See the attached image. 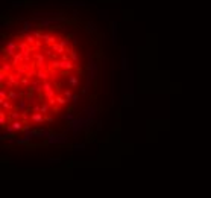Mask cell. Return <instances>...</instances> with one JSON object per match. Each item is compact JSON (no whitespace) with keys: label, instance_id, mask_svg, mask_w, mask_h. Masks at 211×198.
I'll return each instance as SVG.
<instances>
[{"label":"cell","instance_id":"cell-1","mask_svg":"<svg viewBox=\"0 0 211 198\" xmlns=\"http://www.w3.org/2000/svg\"><path fill=\"white\" fill-rule=\"evenodd\" d=\"M88 122H90V119L87 117V116H79V117H76L73 122H70V125H69V128H70V131H72V134L76 137L82 129L84 128H87V125H88Z\"/></svg>","mask_w":211,"mask_h":198},{"label":"cell","instance_id":"cell-2","mask_svg":"<svg viewBox=\"0 0 211 198\" xmlns=\"http://www.w3.org/2000/svg\"><path fill=\"white\" fill-rule=\"evenodd\" d=\"M18 50H20V49H18V44H17L15 41H12V40L6 43L5 47H2L3 55H6V57H14Z\"/></svg>","mask_w":211,"mask_h":198},{"label":"cell","instance_id":"cell-3","mask_svg":"<svg viewBox=\"0 0 211 198\" xmlns=\"http://www.w3.org/2000/svg\"><path fill=\"white\" fill-rule=\"evenodd\" d=\"M49 145H61V143H69V137L64 134H52L47 139Z\"/></svg>","mask_w":211,"mask_h":198},{"label":"cell","instance_id":"cell-4","mask_svg":"<svg viewBox=\"0 0 211 198\" xmlns=\"http://www.w3.org/2000/svg\"><path fill=\"white\" fill-rule=\"evenodd\" d=\"M14 67H20L21 64H25V57H23V52H17L15 55L12 57V63Z\"/></svg>","mask_w":211,"mask_h":198},{"label":"cell","instance_id":"cell-5","mask_svg":"<svg viewBox=\"0 0 211 198\" xmlns=\"http://www.w3.org/2000/svg\"><path fill=\"white\" fill-rule=\"evenodd\" d=\"M17 104H18V105H17V108L20 110V113L27 111V107H31V104H29V99H27V98H21Z\"/></svg>","mask_w":211,"mask_h":198},{"label":"cell","instance_id":"cell-6","mask_svg":"<svg viewBox=\"0 0 211 198\" xmlns=\"http://www.w3.org/2000/svg\"><path fill=\"white\" fill-rule=\"evenodd\" d=\"M31 120L34 124H43V122H46V116H44L43 113H32L31 114Z\"/></svg>","mask_w":211,"mask_h":198},{"label":"cell","instance_id":"cell-7","mask_svg":"<svg viewBox=\"0 0 211 198\" xmlns=\"http://www.w3.org/2000/svg\"><path fill=\"white\" fill-rule=\"evenodd\" d=\"M67 82H69V87H70V88H76V87L79 86V76L70 75L69 78H67Z\"/></svg>","mask_w":211,"mask_h":198},{"label":"cell","instance_id":"cell-8","mask_svg":"<svg viewBox=\"0 0 211 198\" xmlns=\"http://www.w3.org/2000/svg\"><path fill=\"white\" fill-rule=\"evenodd\" d=\"M29 90H32L34 93H41V91H43V82L41 81H32Z\"/></svg>","mask_w":211,"mask_h":198},{"label":"cell","instance_id":"cell-9","mask_svg":"<svg viewBox=\"0 0 211 198\" xmlns=\"http://www.w3.org/2000/svg\"><path fill=\"white\" fill-rule=\"evenodd\" d=\"M8 99H9L11 102H18L20 99H21V93H20V91H17V90H12V91H9Z\"/></svg>","mask_w":211,"mask_h":198},{"label":"cell","instance_id":"cell-10","mask_svg":"<svg viewBox=\"0 0 211 198\" xmlns=\"http://www.w3.org/2000/svg\"><path fill=\"white\" fill-rule=\"evenodd\" d=\"M0 105H2V110H8V111L14 110L12 102L9 101V99H0Z\"/></svg>","mask_w":211,"mask_h":198},{"label":"cell","instance_id":"cell-11","mask_svg":"<svg viewBox=\"0 0 211 198\" xmlns=\"http://www.w3.org/2000/svg\"><path fill=\"white\" fill-rule=\"evenodd\" d=\"M96 113H97V108H96V107H88V108L85 110V116H87L90 120H94Z\"/></svg>","mask_w":211,"mask_h":198},{"label":"cell","instance_id":"cell-12","mask_svg":"<svg viewBox=\"0 0 211 198\" xmlns=\"http://www.w3.org/2000/svg\"><path fill=\"white\" fill-rule=\"evenodd\" d=\"M74 69V64L72 59H67V61H61V70H72Z\"/></svg>","mask_w":211,"mask_h":198},{"label":"cell","instance_id":"cell-13","mask_svg":"<svg viewBox=\"0 0 211 198\" xmlns=\"http://www.w3.org/2000/svg\"><path fill=\"white\" fill-rule=\"evenodd\" d=\"M125 47L122 49V72L123 75H126V70H128V59H126V55H125Z\"/></svg>","mask_w":211,"mask_h":198},{"label":"cell","instance_id":"cell-14","mask_svg":"<svg viewBox=\"0 0 211 198\" xmlns=\"http://www.w3.org/2000/svg\"><path fill=\"white\" fill-rule=\"evenodd\" d=\"M11 125H12L14 129H15V131L18 133V131H23V128H25V122H23V120H14Z\"/></svg>","mask_w":211,"mask_h":198},{"label":"cell","instance_id":"cell-15","mask_svg":"<svg viewBox=\"0 0 211 198\" xmlns=\"http://www.w3.org/2000/svg\"><path fill=\"white\" fill-rule=\"evenodd\" d=\"M53 134L52 131H49V129H38V139H49V137Z\"/></svg>","mask_w":211,"mask_h":198},{"label":"cell","instance_id":"cell-16","mask_svg":"<svg viewBox=\"0 0 211 198\" xmlns=\"http://www.w3.org/2000/svg\"><path fill=\"white\" fill-rule=\"evenodd\" d=\"M76 117H78V116H76V113H74V111H69L67 114H62V119H64V120H67L69 124H70V122H73Z\"/></svg>","mask_w":211,"mask_h":198},{"label":"cell","instance_id":"cell-17","mask_svg":"<svg viewBox=\"0 0 211 198\" xmlns=\"http://www.w3.org/2000/svg\"><path fill=\"white\" fill-rule=\"evenodd\" d=\"M32 28H34V23H31V21H25V23H23V29H21V32H20V34L25 37L27 30H31Z\"/></svg>","mask_w":211,"mask_h":198},{"label":"cell","instance_id":"cell-18","mask_svg":"<svg viewBox=\"0 0 211 198\" xmlns=\"http://www.w3.org/2000/svg\"><path fill=\"white\" fill-rule=\"evenodd\" d=\"M111 28H112V44H117V23L112 21L111 23Z\"/></svg>","mask_w":211,"mask_h":198},{"label":"cell","instance_id":"cell-19","mask_svg":"<svg viewBox=\"0 0 211 198\" xmlns=\"http://www.w3.org/2000/svg\"><path fill=\"white\" fill-rule=\"evenodd\" d=\"M47 78H49V75L44 72V70H38V72H36V79H38V81L47 82Z\"/></svg>","mask_w":211,"mask_h":198},{"label":"cell","instance_id":"cell-20","mask_svg":"<svg viewBox=\"0 0 211 198\" xmlns=\"http://www.w3.org/2000/svg\"><path fill=\"white\" fill-rule=\"evenodd\" d=\"M25 40H26V43H27L29 46H34V44L36 43V38L34 37L32 32H31V34H26V35H25Z\"/></svg>","mask_w":211,"mask_h":198},{"label":"cell","instance_id":"cell-21","mask_svg":"<svg viewBox=\"0 0 211 198\" xmlns=\"http://www.w3.org/2000/svg\"><path fill=\"white\" fill-rule=\"evenodd\" d=\"M43 40H44V43H46V44H53L56 38H55L53 35H50V34H44V35H43Z\"/></svg>","mask_w":211,"mask_h":198},{"label":"cell","instance_id":"cell-22","mask_svg":"<svg viewBox=\"0 0 211 198\" xmlns=\"http://www.w3.org/2000/svg\"><path fill=\"white\" fill-rule=\"evenodd\" d=\"M50 110H52V107H50L49 102H43V104H41V113L44 114V116H46V114H49Z\"/></svg>","mask_w":211,"mask_h":198},{"label":"cell","instance_id":"cell-23","mask_svg":"<svg viewBox=\"0 0 211 198\" xmlns=\"http://www.w3.org/2000/svg\"><path fill=\"white\" fill-rule=\"evenodd\" d=\"M12 64H8V63H5V61H2V72H5V73H11V70H12Z\"/></svg>","mask_w":211,"mask_h":198},{"label":"cell","instance_id":"cell-24","mask_svg":"<svg viewBox=\"0 0 211 198\" xmlns=\"http://www.w3.org/2000/svg\"><path fill=\"white\" fill-rule=\"evenodd\" d=\"M9 117L12 119V122H14V120H21V113L12 110V111H9Z\"/></svg>","mask_w":211,"mask_h":198},{"label":"cell","instance_id":"cell-25","mask_svg":"<svg viewBox=\"0 0 211 198\" xmlns=\"http://www.w3.org/2000/svg\"><path fill=\"white\" fill-rule=\"evenodd\" d=\"M6 125H8V124H6V113H5V110H2V111H0V127L5 128Z\"/></svg>","mask_w":211,"mask_h":198},{"label":"cell","instance_id":"cell-26","mask_svg":"<svg viewBox=\"0 0 211 198\" xmlns=\"http://www.w3.org/2000/svg\"><path fill=\"white\" fill-rule=\"evenodd\" d=\"M69 102H70V101H69V99H65L64 96H56V104H58L59 107H62V105H67Z\"/></svg>","mask_w":211,"mask_h":198},{"label":"cell","instance_id":"cell-27","mask_svg":"<svg viewBox=\"0 0 211 198\" xmlns=\"http://www.w3.org/2000/svg\"><path fill=\"white\" fill-rule=\"evenodd\" d=\"M29 47H31V46H29L26 41L18 43V49H20V52H26V50H29Z\"/></svg>","mask_w":211,"mask_h":198},{"label":"cell","instance_id":"cell-28","mask_svg":"<svg viewBox=\"0 0 211 198\" xmlns=\"http://www.w3.org/2000/svg\"><path fill=\"white\" fill-rule=\"evenodd\" d=\"M69 55L72 57V61H73V63H76V61L79 59V55H78V52L74 50V49H72V50L69 52Z\"/></svg>","mask_w":211,"mask_h":198},{"label":"cell","instance_id":"cell-29","mask_svg":"<svg viewBox=\"0 0 211 198\" xmlns=\"http://www.w3.org/2000/svg\"><path fill=\"white\" fill-rule=\"evenodd\" d=\"M53 90V87H52L50 82H43V93H47V91Z\"/></svg>","mask_w":211,"mask_h":198},{"label":"cell","instance_id":"cell-30","mask_svg":"<svg viewBox=\"0 0 211 198\" xmlns=\"http://www.w3.org/2000/svg\"><path fill=\"white\" fill-rule=\"evenodd\" d=\"M21 120H23L25 124H27V122L31 120V114H29V111H23V113H21Z\"/></svg>","mask_w":211,"mask_h":198},{"label":"cell","instance_id":"cell-31","mask_svg":"<svg viewBox=\"0 0 211 198\" xmlns=\"http://www.w3.org/2000/svg\"><path fill=\"white\" fill-rule=\"evenodd\" d=\"M62 96L65 98V99H69V101H72V98H73V93H72V90H64V93H62Z\"/></svg>","mask_w":211,"mask_h":198},{"label":"cell","instance_id":"cell-32","mask_svg":"<svg viewBox=\"0 0 211 198\" xmlns=\"http://www.w3.org/2000/svg\"><path fill=\"white\" fill-rule=\"evenodd\" d=\"M44 98H46L47 101H49V99L56 98V96H55V90H50V91H47V93H44Z\"/></svg>","mask_w":211,"mask_h":198},{"label":"cell","instance_id":"cell-33","mask_svg":"<svg viewBox=\"0 0 211 198\" xmlns=\"http://www.w3.org/2000/svg\"><path fill=\"white\" fill-rule=\"evenodd\" d=\"M36 72H38V70H35V69L32 67V69H29V70H27V75H26V76H27L29 79H31L32 76H36Z\"/></svg>","mask_w":211,"mask_h":198},{"label":"cell","instance_id":"cell-34","mask_svg":"<svg viewBox=\"0 0 211 198\" xmlns=\"http://www.w3.org/2000/svg\"><path fill=\"white\" fill-rule=\"evenodd\" d=\"M5 131H6V133H9L11 136H14V133H15V129H14V127L9 124V125H6V127H5Z\"/></svg>","mask_w":211,"mask_h":198},{"label":"cell","instance_id":"cell-35","mask_svg":"<svg viewBox=\"0 0 211 198\" xmlns=\"http://www.w3.org/2000/svg\"><path fill=\"white\" fill-rule=\"evenodd\" d=\"M50 67L52 69H61V61L53 59V61H52V64H50Z\"/></svg>","mask_w":211,"mask_h":198},{"label":"cell","instance_id":"cell-36","mask_svg":"<svg viewBox=\"0 0 211 198\" xmlns=\"http://www.w3.org/2000/svg\"><path fill=\"white\" fill-rule=\"evenodd\" d=\"M99 14H100V18H103V20H108L109 18V12L107 11V9H105V11H99Z\"/></svg>","mask_w":211,"mask_h":198},{"label":"cell","instance_id":"cell-37","mask_svg":"<svg viewBox=\"0 0 211 198\" xmlns=\"http://www.w3.org/2000/svg\"><path fill=\"white\" fill-rule=\"evenodd\" d=\"M74 149L76 151H84L85 149V143H76L74 145Z\"/></svg>","mask_w":211,"mask_h":198},{"label":"cell","instance_id":"cell-38","mask_svg":"<svg viewBox=\"0 0 211 198\" xmlns=\"http://www.w3.org/2000/svg\"><path fill=\"white\" fill-rule=\"evenodd\" d=\"M8 95L9 93L5 91V87H2V90H0V99H8Z\"/></svg>","mask_w":211,"mask_h":198},{"label":"cell","instance_id":"cell-39","mask_svg":"<svg viewBox=\"0 0 211 198\" xmlns=\"http://www.w3.org/2000/svg\"><path fill=\"white\" fill-rule=\"evenodd\" d=\"M79 99H81V96L79 95H73V98H72V102L74 104V107L78 105V102H79Z\"/></svg>","mask_w":211,"mask_h":198},{"label":"cell","instance_id":"cell-40","mask_svg":"<svg viewBox=\"0 0 211 198\" xmlns=\"http://www.w3.org/2000/svg\"><path fill=\"white\" fill-rule=\"evenodd\" d=\"M8 78V73H5V72H0V82L5 84V79Z\"/></svg>","mask_w":211,"mask_h":198},{"label":"cell","instance_id":"cell-41","mask_svg":"<svg viewBox=\"0 0 211 198\" xmlns=\"http://www.w3.org/2000/svg\"><path fill=\"white\" fill-rule=\"evenodd\" d=\"M31 32L34 34V37L36 38V40H43V34H40V32H36V30H31Z\"/></svg>","mask_w":211,"mask_h":198},{"label":"cell","instance_id":"cell-42","mask_svg":"<svg viewBox=\"0 0 211 198\" xmlns=\"http://www.w3.org/2000/svg\"><path fill=\"white\" fill-rule=\"evenodd\" d=\"M88 30H93V32H94V30H97V28H96V25H94V23L93 21H88Z\"/></svg>","mask_w":211,"mask_h":198},{"label":"cell","instance_id":"cell-43","mask_svg":"<svg viewBox=\"0 0 211 198\" xmlns=\"http://www.w3.org/2000/svg\"><path fill=\"white\" fill-rule=\"evenodd\" d=\"M49 162H50V163H61V158H59V157H56V158L50 157V158H49Z\"/></svg>","mask_w":211,"mask_h":198},{"label":"cell","instance_id":"cell-44","mask_svg":"<svg viewBox=\"0 0 211 198\" xmlns=\"http://www.w3.org/2000/svg\"><path fill=\"white\" fill-rule=\"evenodd\" d=\"M6 142H8L9 145H12V143H17V139H14V136H12V137H9V139L6 140Z\"/></svg>","mask_w":211,"mask_h":198},{"label":"cell","instance_id":"cell-45","mask_svg":"<svg viewBox=\"0 0 211 198\" xmlns=\"http://www.w3.org/2000/svg\"><path fill=\"white\" fill-rule=\"evenodd\" d=\"M47 102L50 104V107H55V104H56V98H53V99H49Z\"/></svg>","mask_w":211,"mask_h":198},{"label":"cell","instance_id":"cell-46","mask_svg":"<svg viewBox=\"0 0 211 198\" xmlns=\"http://www.w3.org/2000/svg\"><path fill=\"white\" fill-rule=\"evenodd\" d=\"M67 59H70V58H69V53H64V55H61V61H67Z\"/></svg>","mask_w":211,"mask_h":198},{"label":"cell","instance_id":"cell-47","mask_svg":"<svg viewBox=\"0 0 211 198\" xmlns=\"http://www.w3.org/2000/svg\"><path fill=\"white\" fill-rule=\"evenodd\" d=\"M69 44H70V41H69V40H62V41H61V46H64V47H67Z\"/></svg>","mask_w":211,"mask_h":198},{"label":"cell","instance_id":"cell-48","mask_svg":"<svg viewBox=\"0 0 211 198\" xmlns=\"http://www.w3.org/2000/svg\"><path fill=\"white\" fill-rule=\"evenodd\" d=\"M46 122H53V117H52L50 114H47V116H46Z\"/></svg>","mask_w":211,"mask_h":198}]
</instances>
